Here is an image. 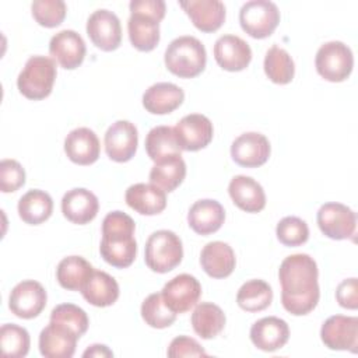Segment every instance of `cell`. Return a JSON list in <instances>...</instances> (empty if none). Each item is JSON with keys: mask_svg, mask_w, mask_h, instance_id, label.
<instances>
[{"mask_svg": "<svg viewBox=\"0 0 358 358\" xmlns=\"http://www.w3.org/2000/svg\"><path fill=\"white\" fill-rule=\"evenodd\" d=\"M228 192L235 206L246 213H259L266 206V194L262 185L250 176H234L229 182Z\"/></svg>", "mask_w": 358, "mask_h": 358, "instance_id": "cb8c5ba5", "label": "cell"}, {"mask_svg": "<svg viewBox=\"0 0 358 358\" xmlns=\"http://www.w3.org/2000/svg\"><path fill=\"white\" fill-rule=\"evenodd\" d=\"M29 344L31 338L27 329L14 323H7L1 326L0 347L4 357L22 358L28 354Z\"/></svg>", "mask_w": 358, "mask_h": 358, "instance_id": "8d00e7d4", "label": "cell"}, {"mask_svg": "<svg viewBox=\"0 0 358 358\" xmlns=\"http://www.w3.org/2000/svg\"><path fill=\"white\" fill-rule=\"evenodd\" d=\"M192 326L197 336L210 340L224 330L225 315L218 305L213 302H201L192 313Z\"/></svg>", "mask_w": 358, "mask_h": 358, "instance_id": "d6a6232c", "label": "cell"}, {"mask_svg": "<svg viewBox=\"0 0 358 358\" xmlns=\"http://www.w3.org/2000/svg\"><path fill=\"white\" fill-rule=\"evenodd\" d=\"M141 317L154 329H165L175 322L176 313L168 308L161 292H154L143 301Z\"/></svg>", "mask_w": 358, "mask_h": 358, "instance_id": "74e56055", "label": "cell"}, {"mask_svg": "<svg viewBox=\"0 0 358 358\" xmlns=\"http://www.w3.org/2000/svg\"><path fill=\"white\" fill-rule=\"evenodd\" d=\"M320 338L330 350H348L357 352L358 347V317L334 315L320 329Z\"/></svg>", "mask_w": 358, "mask_h": 358, "instance_id": "30bf717a", "label": "cell"}, {"mask_svg": "<svg viewBox=\"0 0 358 358\" xmlns=\"http://www.w3.org/2000/svg\"><path fill=\"white\" fill-rule=\"evenodd\" d=\"M214 57L221 69L227 71H241L249 66L252 49L242 38L228 34L215 41Z\"/></svg>", "mask_w": 358, "mask_h": 358, "instance_id": "e0dca14e", "label": "cell"}, {"mask_svg": "<svg viewBox=\"0 0 358 358\" xmlns=\"http://www.w3.org/2000/svg\"><path fill=\"white\" fill-rule=\"evenodd\" d=\"M101 144L96 134L88 127L71 130L64 140V152L69 159L78 165H91L99 157Z\"/></svg>", "mask_w": 358, "mask_h": 358, "instance_id": "44dd1931", "label": "cell"}, {"mask_svg": "<svg viewBox=\"0 0 358 358\" xmlns=\"http://www.w3.org/2000/svg\"><path fill=\"white\" fill-rule=\"evenodd\" d=\"M186 176V164L180 154L164 158L151 168L150 182L164 192H173Z\"/></svg>", "mask_w": 358, "mask_h": 358, "instance_id": "f546056e", "label": "cell"}, {"mask_svg": "<svg viewBox=\"0 0 358 358\" xmlns=\"http://www.w3.org/2000/svg\"><path fill=\"white\" fill-rule=\"evenodd\" d=\"M289 338V327L285 320L277 316H267L255 322L250 327V340L262 351L282 348Z\"/></svg>", "mask_w": 358, "mask_h": 358, "instance_id": "d6986e66", "label": "cell"}, {"mask_svg": "<svg viewBox=\"0 0 358 358\" xmlns=\"http://www.w3.org/2000/svg\"><path fill=\"white\" fill-rule=\"evenodd\" d=\"M273 289L263 280H249L238 289L236 302L246 312H260L270 306Z\"/></svg>", "mask_w": 358, "mask_h": 358, "instance_id": "e575fe53", "label": "cell"}, {"mask_svg": "<svg viewBox=\"0 0 358 358\" xmlns=\"http://www.w3.org/2000/svg\"><path fill=\"white\" fill-rule=\"evenodd\" d=\"M317 275V264L306 253H295L281 262L278 278L281 303L287 312L302 316L316 308L320 296Z\"/></svg>", "mask_w": 358, "mask_h": 358, "instance_id": "6da1fadb", "label": "cell"}, {"mask_svg": "<svg viewBox=\"0 0 358 358\" xmlns=\"http://www.w3.org/2000/svg\"><path fill=\"white\" fill-rule=\"evenodd\" d=\"M56 62L46 56H31L17 78L20 92L34 101L46 98L56 80Z\"/></svg>", "mask_w": 358, "mask_h": 358, "instance_id": "277c9868", "label": "cell"}, {"mask_svg": "<svg viewBox=\"0 0 358 358\" xmlns=\"http://www.w3.org/2000/svg\"><path fill=\"white\" fill-rule=\"evenodd\" d=\"M94 273V267L81 256H69L60 260L56 268V280L64 289L81 291Z\"/></svg>", "mask_w": 358, "mask_h": 358, "instance_id": "1f68e13d", "label": "cell"}, {"mask_svg": "<svg viewBox=\"0 0 358 358\" xmlns=\"http://www.w3.org/2000/svg\"><path fill=\"white\" fill-rule=\"evenodd\" d=\"M179 6L203 32L217 31L225 20V6L220 0H187L179 1Z\"/></svg>", "mask_w": 358, "mask_h": 358, "instance_id": "7402d4cb", "label": "cell"}, {"mask_svg": "<svg viewBox=\"0 0 358 358\" xmlns=\"http://www.w3.org/2000/svg\"><path fill=\"white\" fill-rule=\"evenodd\" d=\"M25 183V171L15 159H3L0 162V189L3 193L18 190Z\"/></svg>", "mask_w": 358, "mask_h": 358, "instance_id": "b9f144b4", "label": "cell"}, {"mask_svg": "<svg viewBox=\"0 0 358 358\" xmlns=\"http://www.w3.org/2000/svg\"><path fill=\"white\" fill-rule=\"evenodd\" d=\"M185 99L180 87L172 83H157L143 94V106L154 115H166L178 109Z\"/></svg>", "mask_w": 358, "mask_h": 358, "instance_id": "4316f807", "label": "cell"}, {"mask_svg": "<svg viewBox=\"0 0 358 358\" xmlns=\"http://www.w3.org/2000/svg\"><path fill=\"white\" fill-rule=\"evenodd\" d=\"M46 299V291L41 282L35 280H24L11 289L8 308L21 319H32L45 309Z\"/></svg>", "mask_w": 358, "mask_h": 358, "instance_id": "9c48e42d", "label": "cell"}, {"mask_svg": "<svg viewBox=\"0 0 358 358\" xmlns=\"http://www.w3.org/2000/svg\"><path fill=\"white\" fill-rule=\"evenodd\" d=\"M320 231L330 239L351 238L357 227L355 213L341 203L323 204L316 215Z\"/></svg>", "mask_w": 358, "mask_h": 358, "instance_id": "ba28073f", "label": "cell"}, {"mask_svg": "<svg viewBox=\"0 0 358 358\" xmlns=\"http://www.w3.org/2000/svg\"><path fill=\"white\" fill-rule=\"evenodd\" d=\"M278 241L285 246H299L309 238V228L306 222L298 217H284L275 228Z\"/></svg>", "mask_w": 358, "mask_h": 358, "instance_id": "60d3db41", "label": "cell"}, {"mask_svg": "<svg viewBox=\"0 0 358 358\" xmlns=\"http://www.w3.org/2000/svg\"><path fill=\"white\" fill-rule=\"evenodd\" d=\"M317 73L327 81L341 83L348 78L354 66V56L351 49L340 42L331 41L323 43L315 57Z\"/></svg>", "mask_w": 358, "mask_h": 358, "instance_id": "8992f818", "label": "cell"}, {"mask_svg": "<svg viewBox=\"0 0 358 358\" xmlns=\"http://www.w3.org/2000/svg\"><path fill=\"white\" fill-rule=\"evenodd\" d=\"M124 200L130 208L143 215H155L165 210L166 194L152 183H134L127 187Z\"/></svg>", "mask_w": 358, "mask_h": 358, "instance_id": "603a6c76", "label": "cell"}, {"mask_svg": "<svg viewBox=\"0 0 358 358\" xmlns=\"http://www.w3.org/2000/svg\"><path fill=\"white\" fill-rule=\"evenodd\" d=\"M53 211L52 197L39 189L27 192L18 201V215L29 225H39L45 222Z\"/></svg>", "mask_w": 358, "mask_h": 358, "instance_id": "4dcf8cb0", "label": "cell"}, {"mask_svg": "<svg viewBox=\"0 0 358 358\" xmlns=\"http://www.w3.org/2000/svg\"><path fill=\"white\" fill-rule=\"evenodd\" d=\"M81 294L84 299L94 306H110L119 298V284L108 273L94 270L92 275L83 287Z\"/></svg>", "mask_w": 358, "mask_h": 358, "instance_id": "f1b7e54d", "label": "cell"}, {"mask_svg": "<svg viewBox=\"0 0 358 358\" xmlns=\"http://www.w3.org/2000/svg\"><path fill=\"white\" fill-rule=\"evenodd\" d=\"M83 357H96V358H102V357H113V352L103 344H94L90 348H87L83 352Z\"/></svg>", "mask_w": 358, "mask_h": 358, "instance_id": "bcb514c9", "label": "cell"}, {"mask_svg": "<svg viewBox=\"0 0 358 358\" xmlns=\"http://www.w3.org/2000/svg\"><path fill=\"white\" fill-rule=\"evenodd\" d=\"M270 143L262 133L248 131L236 137L231 145L232 159L245 168H257L270 157Z\"/></svg>", "mask_w": 358, "mask_h": 358, "instance_id": "9a60e30c", "label": "cell"}, {"mask_svg": "<svg viewBox=\"0 0 358 358\" xmlns=\"http://www.w3.org/2000/svg\"><path fill=\"white\" fill-rule=\"evenodd\" d=\"M129 8H130V13L131 11L144 13L147 15L157 18L158 21H161L165 17V11H166L165 1L162 0H131L129 4Z\"/></svg>", "mask_w": 358, "mask_h": 358, "instance_id": "f6af8a7d", "label": "cell"}, {"mask_svg": "<svg viewBox=\"0 0 358 358\" xmlns=\"http://www.w3.org/2000/svg\"><path fill=\"white\" fill-rule=\"evenodd\" d=\"M127 31L131 45L141 52L152 50L159 42V21L144 13L131 11Z\"/></svg>", "mask_w": 358, "mask_h": 358, "instance_id": "83f0119b", "label": "cell"}, {"mask_svg": "<svg viewBox=\"0 0 358 358\" xmlns=\"http://www.w3.org/2000/svg\"><path fill=\"white\" fill-rule=\"evenodd\" d=\"M358 284L357 278H348L343 280L337 289H336V298L340 306L345 309H357L358 308Z\"/></svg>", "mask_w": 358, "mask_h": 358, "instance_id": "ee69618b", "label": "cell"}, {"mask_svg": "<svg viewBox=\"0 0 358 358\" xmlns=\"http://www.w3.org/2000/svg\"><path fill=\"white\" fill-rule=\"evenodd\" d=\"M280 22L278 7L268 0L246 1L239 11L242 29L256 39L270 36Z\"/></svg>", "mask_w": 358, "mask_h": 358, "instance_id": "52a82bcc", "label": "cell"}, {"mask_svg": "<svg viewBox=\"0 0 358 358\" xmlns=\"http://www.w3.org/2000/svg\"><path fill=\"white\" fill-rule=\"evenodd\" d=\"M168 357L178 358V357H207L204 348L192 337L187 336H178L175 337L166 351Z\"/></svg>", "mask_w": 358, "mask_h": 358, "instance_id": "7bdbcfd3", "label": "cell"}, {"mask_svg": "<svg viewBox=\"0 0 358 358\" xmlns=\"http://www.w3.org/2000/svg\"><path fill=\"white\" fill-rule=\"evenodd\" d=\"M85 42L73 29H63L53 35L49 42V53L63 69H77L85 57Z\"/></svg>", "mask_w": 358, "mask_h": 358, "instance_id": "2e32d148", "label": "cell"}, {"mask_svg": "<svg viewBox=\"0 0 358 358\" xmlns=\"http://www.w3.org/2000/svg\"><path fill=\"white\" fill-rule=\"evenodd\" d=\"M145 151L154 162H158L171 155L180 154L182 148L176 140L173 127H169V126L152 127L145 137Z\"/></svg>", "mask_w": 358, "mask_h": 358, "instance_id": "836d02e7", "label": "cell"}, {"mask_svg": "<svg viewBox=\"0 0 358 358\" xmlns=\"http://www.w3.org/2000/svg\"><path fill=\"white\" fill-rule=\"evenodd\" d=\"M98 210L99 203L96 196L84 187L71 189L62 199L63 215L73 224H88L96 217Z\"/></svg>", "mask_w": 358, "mask_h": 358, "instance_id": "ffe728a7", "label": "cell"}, {"mask_svg": "<svg viewBox=\"0 0 358 358\" xmlns=\"http://www.w3.org/2000/svg\"><path fill=\"white\" fill-rule=\"evenodd\" d=\"M225 220L224 207L211 199L197 200L187 213L189 227L199 235H210L221 228Z\"/></svg>", "mask_w": 358, "mask_h": 358, "instance_id": "d4e9b609", "label": "cell"}, {"mask_svg": "<svg viewBox=\"0 0 358 358\" xmlns=\"http://www.w3.org/2000/svg\"><path fill=\"white\" fill-rule=\"evenodd\" d=\"M50 322L71 329L78 337L87 331L90 324L85 310L74 303H60L55 306L50 312Z\"/></svg>", "mask_w": 358, "mask_h": 358, "instance_id": "f35d334b", "label": "cell"}, {"mask_svg": "<svg viewBox=\"0 0 358 358\" xmlns=\"http://www.w3.org/2000/svg\"><path fill=\"white\" fill-rule=\"evenodd\" d=\"M138 133L129 120H116L105 133V151L112 161L126 162L136 154Z\"/></svg>", "mask_w": 358, "mask_h": 358, "instance_id": "5bb4252c", "label": "cell"}, {"mask_svg": "<svg viewBox=\"0 0 358 358\" xmlns=\"http://www.w3.org/2000/svg\"><path fill=\"white\" fill-rule=\"evenodd\" d=\"M87 34L101 50L110 52L122 42V27L117 15L106 8L95 10L87 20Z\"/></svg>", "mask_w": 358, "mask_h": 358, "instance_id": "8fae6325", "label": "cell"}, {"mask_svg": "<svg viewBox=\"0 0 358 358\" xmlns=\"http://www.w3.org/2000/svg\"><path fill=\"white\" fill-rule=\"evenodd\" d=\"M161 295L171 310L176 315L185 313L199 302L201 285L196 277L190 274H179L164 285Z\"/></svg>", "mask_w": 358, "mask_h": 358, "instance_id": "7c38bea8", "label": "cell"}, {"mask_svg": "<svg viewBox=\"0 0 358 358\" xmlns=\"http://www.w3.org/2000/svg\"><path fill=\"white\" fill-rule=\"evenodd\" d=\"M183 257L180 238L168 229L152 232L144 248L145 264L155 273H168L173 270Z\"/></svg>", "mask_w": 358, "mask_h": 358, "instance_id": "5b68a950", "label": "cell"}, {"mask_svg": "<svg viewBox=\"0 0 358 358\" xmlns=\"http://www.w3.org/2000/svg\"><path fill=\"white\" fill-rule=\"evenodd\" d=\"M264 73L275 84H288L292 81L295 74V64L289 53L273 45L264 56Z\"/></svg>", "mask_w": 358, "mask_h": 358, "instance_id": "d590c367", "label": "cell"}, {"mask_svg": "<svg viewBox=\"0 0 358 358\" xmlns=\"http://www.w3.org/2000/svg\"><path fill=\"white\" fill-rule=\"evenodd\" d=\"M134 229L133 218L123 211L105 215L99 252L106 263L116 268H126L134 262L137 253Z\"/></svg>", "mask_w": 358, "mask_h": 358, "instance_id": "7a4b0ae2", "label": "cell"}, {"mask_svg": "<svg viewBox=\"0 0 358 358\" xmlns=\"http://www.w3.org/2000/svg\"><path fill=\"white\" fill-rule=\"evenodd\" d=\"M176 140L185 151H199L213 140V123L201 113H190L183 116L173 127Z\"/></svg>", "mask_w": 358, "mask_h": 358, "instance_id": "4fadbf2b", "label": "cell"}, {"mask_svg": "<svg viewBox=\"0 0 358 358\" xmlns=\"http://www.w3.org/2000/svg\"><path fill=\"white\" fill-rule=\"evenodd\" d=\"M78 338L71 329L50 322L39 334V351L46 358H70Z\"/></svg>", "mask_w": 358, "mask_h": 358, "instance_id": "ac0fdd59", "label": "cell"}, {"mask_svg": "<svg viewBox=\"0 0 358 358\" xmlns=\"http://www.w3.org/2000/svg\"><path fill=\"white\" fill-rule=\"evenodd\" d=\"M35 21L46 28L60 25L66 17V3L62 0H35L31 6Z\"/></svg>", "mask_w": 358, "mask_h": 358, "instance_id": "ab89813d", "label": "cell"}, {"mask_svg": "<svg viewBox=\"0 0 358 358\" xmlns=\"http://www.w3.org/2000/svg\"><path fill=\"white\" fill-rule=\"evenodd\" d=\"M203 270L213 278H225L232 274L236 259L232 248L221 241L208 242L200 253Z\"/></svg>", "mask_w": 358, "mask_h": 358, "instance_id": "484cf974", "label": "cell"}, {"mask_svg": "<svg viewBox=\"0 0 358 358\" xmlns=\"http://www.w3.org/2000/svg\"><path fill=\"white\" fill-rule=\"evenodd\" d=\"M164 60L172 74L182 78H193L204 70L207 53L204 45L197 38L185 35L168 45Z\"/></svg>", "mask_w": 358, "mask_h": 358, "instance_id": "3957f363", "label": "cell"}]
</instances>
